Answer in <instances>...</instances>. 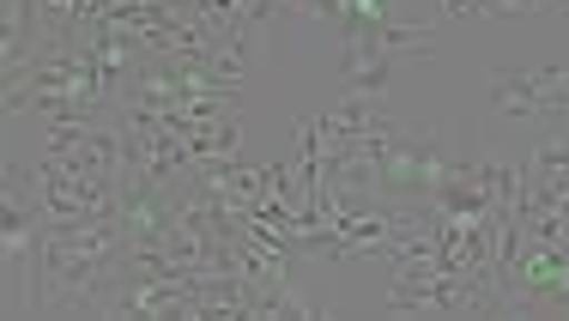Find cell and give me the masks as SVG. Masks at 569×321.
Here are the masks:
<instances>
[{
  "mask_svg": "<svg viewBox=\"0 0 569 321\" xmlns=\"http://www.w3.org/2000/svg\"><path fill=\"white\" fill-rule=\"evenodd\" d=\"M395 49L382 43H346L340 56V91L346 98H388V79H395Z\"/></svg>",
  "mask_w": 569,
  "mask_h": 321,
  "instance_id": "2",
  "label": "cell"
},
{
  "mask_svg": "<svg viewBox=\"0 0 569 321\" xmlns=\"http://www.w3.org/2000/svg\"><path fill=\"white\" fill-rule=\"evenodd\" d=\"M485 103L515 122H569V67H497Z\"/></svg>",
  "mask_w": 569,
  "mask_h": 321,
  "instance_id": "1",
  "label": "cell"
}]
</instances>
